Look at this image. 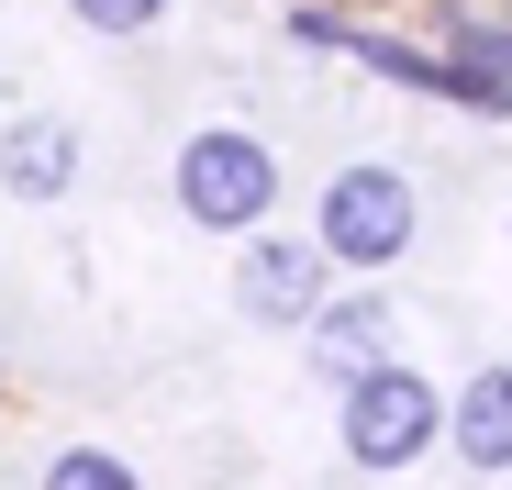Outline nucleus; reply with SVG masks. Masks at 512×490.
<instances>
[{"label": "nucleus", "instance_id": "nucleus-3", "mask_svg": "<svg viewBox=\"0 0 512 490\" xmlns=\"http://www.w3.org/2000/svg\"><path fill=\"white\" fill-rule=\"evenodd\" d=\"M412 179L401 168H334L323 201H312V234H323V257L334 268H390L401 245H412Z\"/></svg>", "mask_w": 512, "mask_h": 490}, {"label": "nucleus", "instance_id": "nucleus-2", "mask_svg": "<svg viewBox=\"0 0 512 490\" xmlns=\"http://www.w3.org/2000/svg\"><path fill=\"white\" fill-rule=\"evenodd\" d=\"M446 424H457V401L423 379V368H401V357H390L379 379H357V390H346V413H334L346 457H357V468H379V479H390V468H412L423 446H446Z\"/></svg>", "mask_w": 512, "mask_h": 490}, {"label": "nucleus", "instance_id": "nucleus-7", "mask_svg": "<svg viewBox=\"0 0 512 490\" xmlns=\"http://www.w3.org/2000/svg\"><path fill=\"white\" fill-rule=\"evenodd\" d=\"M446 446H457L479 479H512V368H479V379L457 390V424H446Z\"/></svg>", "mask_w": 512, "mask_h": 490}, {"label": "nucleus", "instance_id": "nucleus-1", "mask_svg": "<svg viewBox=\"0 0 512 490\" xmlns=\"http://www.w3.org/2000/svg\"><path fill=\"white\" fill-rule=\"evenodd\" d=\"M179 212L201 234H256L279 212V145H256L245 123H212L179 145Z\"/></svg>", "mask_w": 512, "mask_h": 490}, {"label": "nucleus", "instance_id": "nucleus-8", "mask_svg": "<svg viewBox=\"0 0 512 490\" xmlns=\"http://www.w3.org/2000/svg\"><path fill=\"white\" fill-rule=\"evenodd\" d=\"M457 101L468 112H512V34L501 23H457Z\"/></svg>", "mask_w": 512, "mask_h": 490}, {"label": "nucleus", "instance_id": "nucleus-5", "mask_svg": "<svg viewBox=\"0 0 512 490\" xmlns=\"http://www.w3.org/2000/svg\"><path fill=\"white\" fill-rule=\"evenodd\" d=\"M0 190L12 201H67L78 190V134L56 112H23L12 134H0Z\"/></svg>", "mask_w": 512, "mask_h": 490}, {"label": "nucleus", "instance_id": "nucleus-12", "mask_svg": "<svg viewBox=\"0 0 512 490\" xmlns=\"http://www.w3.org/2000/svg\"><path fill=\"white\" fill-rule=\"evenodd\" d=\"M290 34H301V45H334V56H357V23H346V12H312V0L290 12Z\"/></svg>", "mask_w": 512, "mask_h": 490}, {"label": "nucleus", "instance_id": "nucleus-11", "mask_svg": "<svg viewBox=\"0 0 512 490\" xmlns=\"http://www.w3.org/2000/svg\"><path fill=\"white\" fill-rule=\"evenodd\" d=\"M78 23L90 34H145V23H167V0H78Z\"/></svg>", "mask_w": 512, "mask_h": 490}, {"label": "nucleus", "instance_id": "nucleus-10", "mask_svg": "<svg viewBox=\"0 0 512 490\" xmlns=\"http://www.w3.org/2000/svg\"><path fill=\"white\" fill-rule=\"evenodd\" d=\"M34 490H145V479H134V468L112 457V446H56Z\"/></svg>", "mask_w": 512, "mask_h": 490}, {"label": "nucleus", "instance_id": "nucleus-9", "mask_svg": "<svg viewBox=\"0 0 512 490\" xmlns=\"http://www.w3.org/2000/svg\"><path fill=\"white\" fill-rule=\"evenodd\" d=\"M357 56H368L379 78H401V90H446V101H457V56H423V45H401V34H357Z\"/></svg>", "mask_w": 512, "mask_h": 490}, {"label": "nucleus", "instance_id": "nucleus-4", "mask_svg": "<svg viewBox=\"0 0 512 490\" xmlns=\"http://www.w3.org/2000/svg\"><path fill=\"white\" fill-rule=\"evenodd\" d=\"M323 279H334V257H323V234H245V268H234V301H245V323H323Z\"/></svg>", "mask_w": 512, "mask_h": 490}, {"label": "nucleus", "instance_id": "nucleus-6", "mask_svg": "<svg viewBox=\"0 0 512 490\" xmlns=\"http://www.w3.org/2000/svg\"><path fill=\"white\" fill-rule=\"evenodd\" d=\"M312 368L346 379V390L379 379V368H390V301H368V290H357V301H323V323H312Z\"/></svg>", "mask_w": 512, "mask_h": 490}]
</instances>
